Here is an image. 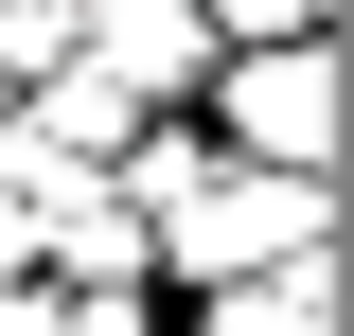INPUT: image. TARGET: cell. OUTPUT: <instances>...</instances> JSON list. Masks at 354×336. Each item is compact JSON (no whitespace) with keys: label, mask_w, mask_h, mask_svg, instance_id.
<instances>
[{"label":"cell","mask_w":354,"mask_h":336,"mask_svg":"<svg viewBox=\"0 0 354 336\" xmlns=\"http://www.w3.org/2000/svg\"><path fill=\"white\" fill-rule=\"evenodd\" d=\"M177 124L213 142V160H248V177H319V160H337V36H283V53H213V88H195Z\"/></svg>","instance_id":"2"},{"label":"cell","mask_w":354,"mask_h":336,"mask_svg":"<svg viewBox=\"0 0 354 336\" xmlns=\"http://www.w3.org/2000/svg\"><path fill=\"white\" fill-rule=\"evenodd\" d=\"M195 336H337V265H248V283H213L195 301Z\"/></svg>","instance_id":"4"},{"label":"cell","mask_w":354,"mask_h":336,"mask_svg":"<svg viewBox=\"0 0 354 336\" xmlns=\"http://www.w3.org/2000/svg\"><path fill=\"white\" fill-rule=\"evenodd\" d=\"M36 18H53V36H71V18H88V0H36Z\"/></svg>","instance_id":"6"},{"label":"cell","mask_w":354,"mask_h":336,"mask_svg":"<svg viewBox=\"0 0 354 336\" xmlns=\"http://www.w3.org/2000/svg\"><path fill=\"white\" fill-rule=\"evenodd\" d=\"M301 248H319V177H248V160H195L142 212V265H177L195 301L248 283V265H301Z\"/></svg>","instance_id":"1"},{"label":"cell","mask_w":354,"mask_h":336,"mask_svg":"<svg viewBox=\"0 0 354 336\" xmlns=\"http://www.w3.org/2000/svg\"><path fill=\"white\" fill-rule=\"evenodd\" d=\"M71 71L124 88L142 124H177V106L213 88V18H195V0H88V18H71Z\"/></svg>","instance_id":"3"},{"label":"cell","mask_w":354,"mask_h":336,"mask_svg":"<svg viewBox=\"0 0 354 336\" xmlns=\"http://www.w3.org/2000/svg\"><path fill=\"white\" fill-rule=\"evenodd\" d=\"M213 53H283V36H337V0H195Z\"/></svg>","instance_id":"5"}]
</instances>
